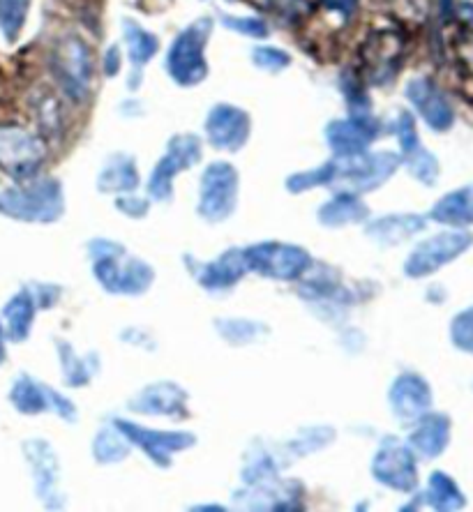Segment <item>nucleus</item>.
Segmentation results:
<instances>
[{
  "label": "nucleus",
  "mask_w": 473,
  "mask_h": 512,
  "mask_svg": "<svg viewBox=\"0 0 473 512\" xmlns=\"http://www.w3.org/2000/svg\"><path fill=\"white\" fill-rule=\"evenodd\" d=\"M88 254L97 284L111 296H144L155 282L153 266L132 256L116 240H90Z\"/></svg>",
  "instance_id": "f257e3e1"
},
{
  "label": "nucleus",
  "mask_w": 473,
  "mask_h": 512,
  "mask_svg": "<svg viewBox=\"0 0 473 512\" xmlns=\"http://www.w3.org/2000/svg\"><path fill=\"white\" fill-rule=\"evenodd\" d=\"M0 215L26 224H54L65 215L63 185L56 178H30L0 192Z\"/></svg>",
  "instance_id": "f03ea898"
},
{
  "label": "nucleus",
  "mask_w": 473,
  "mask_h": 512,
  "mask_svg": "<svg viewBox=\"0 0 473 512\" xmlns=\"http://www.w3.org/2000/svg\"><path fill=\"white\" fill-rule=\"evenodd\" d=\"M245 263L250 273H257L275 282H298L307 270H312V254L305 247L280 240H266L243 247Z\"/></svg>",
  "instance_id": "7ed1b4c3"
},
{
  "label": "nucleus",
  "mask_w": 473,
  "mask_h": 512,
  "mask_svg": "<svg viewBox=\"0 0 473 512\" xmlns=\"http://www.w3.org/2000/svg\"><path fill=\"white\" fill-rule=\"evenodd\" d=\"M402 157L390 150H377V153L351 155V157H335L333 160V185L330 187H347L349 192L365 194L374 192L377 187L388 183L400 169Z\"/></svg>",
  "instance_id": "20e7f679"
},
{
  "label": "nucleus",
  "mask_w": 473,
  "mask_h": 512,
  "mask_svg": "<svg viewBox=\"0 0 473 512\" xmlns=\"http://www.w3.org/2000/svg\"><path fill=\"white\" fill-rule=\"evenodd\" d=\"M213 24L210 19H199L180 30L167 54V72L178 86H197L206 79V44Z\"/></svg>",
  "instance_id": "39448f33"
},
{
  "label": "nucleus",
  "mask_w": 473,
  "mask_h": 512,
  "mask_svg": "<svg viewBox=\"0 0 473 512\" xmlns=\"http://www.w3.org/2000/svg\"><path fill=\"white\" fill-rule=\"evenodd\" d=\"M238 171L229 162H213L201 173L197 213L208 224H220L236 213Z\"/></svg>",
  "instance_id": "423d86ee"
},
{
  "label": "nucleus",
  "mask_w": 473,
  "mask_h": 512,
  "mask_svg": "<svg viewBox=\"0 0 473 512\" xmlns=\"http://www.w3.org/2000/svg\"><path fill=\"white\" fill-rule=\"evenodd\" d=\"M372 478L379 485L395 489V492H416V453L411 450L409 443L397 439V436H384V441L379 443L377 453L372 457Z\"/></svg>",
  "instance_id": "0eeeda50"
},
{
  "label": "nucleus",
  "mask_w": 473,
  "mask_h": 512,
  "mask_svg": "<svg viewBox=\"0 0 473 512\" xmlns=\"http://www.w3.org/2000/svg\"><path fill=\"white\" fill-rule=\"evenodd\" d=\"M201 160V139L197 134H176L155 164L148 180L150 199L167 203L174 197V178Z\"/></svg>",
  "instance_id": "6e6552de"
},
{
  "label": "nucleus",
  "mask_w": 473,
  "mask_h": 512,
  "mask_svg": "<svg viewBox=\"0 0 473 512\" xmlns=\"http://www.w3.org/2000/svg\"><path fill=\"white\" fill-rule=\"evenodd\" d=\"M114 425L134 448L146 453L150 462L160 466V469H169L171 462H174V455L194 448V443H197V436L190 432H169V429L141 427L132 423V420L123 418H114Z\"/></svg>",
  "instance_id": "1a4fd4ad"
},
{
  "label": "nucleus",
  "mask_w": 473,
  "mask_h": 512,
  "mask_svg": "<svg viewBox=\"0 0 473 512\" xmlns=\"http://www.w3.org/2000/svg\"><path fill=\"white\" fill-rule=\"evenodd\" d=\"M44 157H47V148L40 137L30 134L24 127L0 125V169L5 173L24 183L35 178Z\"/></svg>",
  "instance_id": "9d476101"
},
{
  "label": "nucleus",
  "mask_w": 473,
  "mask_h": 512,
  "mask_svg": "<svg viewBox=\"0 0 473 512\" xmlns=\"http://www.w3.org/2000/svg\"><path fill=\"white\" fill-rule=\"evenodd\" d=\"M54 72L63 86L65 95L74 102H86L90 93V79H93V58L90 49L81 37H65L58 42L54 51Z\"/></svg>",
  "instance_id": "9b49d317"
},
{
  "label": "nucleus",
  "mask_w": 473,
  "mask_h": 512,
  "mask_svg": "<svg viewBox=\"0 0 473 512\" xmlns=\"http://www.w3.org/2000/svg\"><path fill=\"white\" fill-rule=\"evenodd\" d=\"M471 243L473 236L467 231L437 233V236L427 238L414 247V252L407 256V263H404V275L411 277V280H420V277L437 273L446 263L455 261L457 256L467 252Z\"/></svg>",
  "instance_id": "f8f14e48"
},
{
  "label": "nucleus",
  "mask_w": 473,
  "mask_h": 512,
  "mask_svg": "<svg viewBox=\"0 0 473 512\" xmlns=\"http://www.w3.org/2000/svg\"><path fill=\"white\" fill-rule=\"evenodd\" d=\"M298 296L305 300L307 305L314 307L324 321H340L344 319L347 307L354 303V296L347 286L337 280L335 270L319 268L317 273L310 275V270L300 277Z\"/></svg>",
  "instance_id": "ddd939ff"
},
{
  "label": "nucleus",
  "mask_w": 473,
  "mask_h": 512,
  "mask_svg": "<svg viewBox=\"0 0 473 512\" xmlns=\"http://www.w3.org/2000/svg\"><path fill=\"white\" fill-rule=\"evenodd\" d=\"M234 501L247 510H305V487L298 480L273 476L254 485H243L234 492Z\"/></svg>",
  "instance_id": "4468645a"
},
{
  "label": "nucleus",
  "mask_w": 473,
  "mask_h": 512,
  "mask_svg": "<svg viewBox=\"0 0 473 512\" xmlns=\"http://www.w3.org/2000/svg\"><path fill=\"white\" fill-rule=\"evenodd\" d=\"M21 450L33 476L37 499L47 508H63L65 496L60 492V464L54 446L44 439H28L21 443Z\"/></svg>",
  "instance_id": "2eb2a0df"
},
{
  "label": "nucleus",
  "mask_w": 473,
  "mask_h": 512,
  "mask_svg": "<svg viewBox=\"0 0 473 512\" xmlns=\"http://www.w3.org/2000/svg\"><path fill=\"white\" fill-rule=\"evenodd\" d=\"M185 266L190 270L194 280L210 293H222L234 289V286L250 273L245 263L243 247L222 252L213 261H199L192 254H185Z\"/></svg>",
  "instance_id": "dca6fc26"
},
{
  "label": "nucleus",
  "mask_w": 473,
  "mask_h": 512,
  "mask_svg": "<svg viewBox=\"0 0 473 512\" xmlns=\"http://www.w3.org/2000/svg\"><path fill=\"white\" fill-rule=\"evenodd\" d=\"M187 390L178 386L174 381H155L139 390L130 402L127 409L141 416L153 418H185L187 416Z\"/></svg>",
  "instance_id": "f3484780"
},
{
  "label": "nucleus",
  "mask_w": 473,
  "mask_h": 512,
  "mask_svg": "<svg viewBox=\"0 0 473 512\" xmlns=\"http://www.w3.org/2000/svg\"><path fill=\"white\" fill-rule=\"evenodd\" d=\"M250 130L252 120L247 111L234 107V104H217L206 118V137L210 146L217 150L236 153L250 139Z\"/></svg>",
  "instance_id": "a211bd4d"
},
{
  "label": "nucleus",
  "mask_w": 473,
  "mask_h": 512,
  "mask_svg": "<svg viewBox=\"0 0 473 512\" xmlns=\"http://www.w3.org/2000/svg\"><path fill=\"white\" fill-rule=\"evenodd\" d=\"M379 120L370 116H349L344 120H333L326 127V143L335 157H351L365 153L372 141L379 137Z\"/></svg>",
  "instance_id": "6ab92c4d"
},
{
  "label": "nucleus",
  "mask_w": 473,
  "mask_h": 512,
  "mask_svg": "<svg viewBox=\"0 0 473 512\" xmlns=\"http://www.w3.org/2000/svg\"><path fill=\"white\" fill-rule=\"evenodd\" d=\"M388 402L397 420L404 423H416L425 416L432 406V390L423 376L414 372H404L393 381L388 390Z\"/></svg>",
  "instance_id": "aec40b11"
},
{
  "label": "nucleus",
  "mask_w": 473,
  "mask_h": 512,
  "mask_svg": "<svg viewBox=\"0 0 473 512\" xmlns=\"http://www.w3.org/2000/svg\"><path fill=\"white\" fill-rule=\"evenodd\" d=\"M397 141L402 146V162H407L409 173L416 180L425 185H434L439 178V162L432 153H427L423 148V143L418 139L416 132V120L411 118V114L402 111L400 118H397V127H395Z\"/></svg>",
  "instance_id": "412c9836"
},
{
  "label": "nucleus",
  "mask_w": 473,
  "mask_h": 512,
  "mask_svg": "<svg viewBox=\"0 0 473 512\" xmlns=\"http://www.w3.org/2000/svg\"><path fill=\"white\" fill-rule=\"evenodd\" d=\"M407 97L414 104L418 116L432 127L434 132H446L455 123V114L446 95L430 79H414L407 86Z\"/></svg>",
  "instance_id": "4be33fe9"
},
{
  "label": "nucleus",
  "mask_w": 473,
  "mask_h": 512,
  "mask_svg": "<svg viewBox=\"0 0 473 512\" xmlns=\"http://www.w3.org/2000/svg\"><path fill=\"white\" fill-rule=\"evenodd\" d=\"M450 441V420L444 413L427 411L416 420L414 432L409 434V446L418 457L434 459L444 453Z\"/></svg>",
  "instance_id": "5701e85b"
},
{
  "label": "nucleus",
  "mask_w": 473,
  "mask_h": 512,
  "mask_svg": "<svg viewBox=\"0 0 473 512\" xmlns=\"http://www.w3.org/2000/svg\"><path fill=\"white\" fill-rule=\"evenodd\" d=\"M319 222L330 229L347 227V224H363L370 220V208L360 199V194L349 190H337L324 206L319 208Z\"/></svg>",
  "instance_id": "b1692460"
},
{
  "label": "nucleus",
  "mask_w": 473,
  "mask_h": 512,
  "mask_svg": "<svg viewBox=\"0 0 473 512\" xmlns=\"http://www.w3.org/2000/svg\"><path fill=\"white\" fill-rule=\"evenodd\" d=\"M425 229V217L416 213H395L379 217V220L367 222L365 233L374 243L384 247H395L404 243V240L414 238L416 233Z\"/></svg>",
  "instance_id": "393cba45"
},
{
  "label": "nucleus",
  "mask_w": 473,
  "mask_h": 512,
  "mask_svg": "<svg viewBox=\"0 0 473 512\" xmlns=\"http://www.w3.org/2000/svg\"><path fill=\"white\" fill-rule=\"evenodd\" d=\"M35 312H37V305L33 296H30L28 286L14 293V296L3 305V314H0L3 316L0 321H3L7 340L14 344L26 342L30 337V330H33Z\"/></svg>",
  "instance_id": "a878e982"
},
{
  "label": "nucleus",
  "mask_w": 473,
  "mask_h": 512,
  "mask_svg": "<svg viewBox=\"0 0 473 512\" xmlns=\"http://www.w3.org/2000/svg\"><path fill=\"white\" fill-rule=\"evenodd\" d=\"M141 183L137 162L130 155L116 153L111 155L97 176V190L102 194H132Z\"/></svg>",
  "instance_id": "bb28decb"
},
{
  "label": "nucleus",
  "mask_w": 473,
  "mask_h": 512,
  "mask_svg": "<svg viewBox=\"0 0 473 512\" xmlns=\"http://www.w3.org/2000/svg\"><path fill=\"white\" fill-rule=\"evenodd\" d=\"M400 51H402V40L400 35L390 33V30H381L370 40L367 44V63H370V77L374 84H381V81H386L388 77H393L395 74V63L397 58H400Z\"/></svg>",
  "instance_id": "cd10ccee"
},
{
  "label": "nucleus",
  "mask_w": 473,
  "mask_h": 512,
  "mask_svg": "<svg viewBox=\"0 0 473 512\" xmlns=\"http://www.w3.org/2000/svg\"><path fill=\"white\" fill-rule=\"evenodd\" d=\"M123 35H125V47H127V56H130V65H132V81L130 88L139 86L141 79V70L153 60V56L160 49V42L153 33H148L146 28H141L137 21L125 19L123 21Z\"/></svg>",
  "instance_id": "c85d7f7f"
},
{
  "label": "nucleus",
  "mask_w": 473,
  "mask_h": 512,
  "mask_svg": "<svg viewBox=\"0 0 473 512\" xmlns=\"http://www.w3.org/2000/svg\"><path fill=\"white\" fill-rule=\"evenodd\" d=\"M58 358H60V370H63V381L65 386L70 388H84L93 381V376L100 370V360H97L95 353H86V356H79L74 351V346L65 340H56Z\"/></svg>",
  "instance_id": "c756f323"
},
{
  "label": "nucleus",
  "mask_w": 473,
  "mask_h": 512,
  "mask_svg": "<svg viewBox=\"0 0 473 512\" xmlns=\"http://www.w3.org/2000/svg\"><path fill=\"white\" fill-rule=\"evenodd\" d=\"M7 399L21 416H40V413L49 411V386L35 381L28 374H19L12 383Z\"/></svg>",
  "instance_id": "7c9ffc66"
},
{
  "label": "nucleus",
  "mask_w": 473,
  "mask_h": 512,
  "mask_svg": "<svg viewBox=\"0 0 473 512\" xmlns=\"http://www.w3.org/2000/svg\"><path fill=\"white\" fill-rule=\"evenodd\" d=\"M430 217L448 227H469L473 224V185L446 194L444 199L434 203Z\"/></svg>",
  "instance_id": "2f4dec72"
},
{
  "label": "nucleus",
  "mask_w": 473,
  "mask_h": 512,
  "mask_svg": "<svg viewBox=\"0 0 473 512\" xmlns=\"http://www.w3.org/2000/svg\"><path fill=\"white\" fill-rule=\"evenodd\" d=\"M217 335L231 346H247L261 342L268 335V326L254 319H243V316H222L215 323Z\"/></svg>",
  "instance_id": "473e14b6"
},
{
  "label": "nucleus",
  "mask_w": 473,
  "mask_h": 512,
  "mask_svg": "<svg viewBox=\"0 0 473 512\" xmlns=\"http://www.w3.org/2000/svg\"><path fill=\"white\" fill-rule=\"evenodd\" d=\"M282 469L284 466L273 450L261 446V443H254V446L247 450L240 478H243L245 485H254V483H261V480L280 476Z\"/></svg>",
  "instance_id": "72a5a7b5"
},
{
  "label": "nucleus",
  "mask_w": 473,
  "mask_h": 512,
  "mask_svg": "<svg viewBox=\"0 0 473 512\" xmlns=\"http://www.w3.org/2000/svg\"><path fill=\"white\" fill-rule=\"evenodd\" d=\"M130 450L132 443L118 432V427L114 423L109 427H102L93 439V457L97 464L111 466L125 462V459L130 457Z\"/></svg>",
  "instance_id": "f704fd0d"
},
{
  "label": "nucleus",
  "mask_w": 473,
  "mask_h": 512,
  "mask_svg": "<svg viewBox=\"0 0 473 512\" xmlns=\"http://www.w3.org/2000/svg\"><path fill=\"white\" fill-rule=\"evenodd\" d=\"M423 499L430 503L432 510H460L464 508V494L460 492V487L455 485V480L446 476V473L434 471L430 476V483H427V492L423 494Z\"/></svg>",
  "instance_id": "c9c22d12"
},
{
  "label": "nucleus",
  "mask_w": 473,
  "mask_h": 512,
  "mask_svg": "<svg viewBox=\"0 0 473 512\" xmlns=\"http://www.w3.org/2000/svg\"><path fill=\"white\" fill-rule=\"evenodd\" d=\"M335 441V429L319 425V427H305L287 443V455L289 457H307L312 453H319V450L328 448L330 443Z\"/></svg>",
  "instance_id": "e433bc0d"
},
{
  "label": "nucleus",
  "mask_w": 473,
  "mask_h": 512,
  "mask_svg": "<svg viewBox=\"0 0 473 512\" xmlns=\"http://www.w3.org/2000/svg\"><path fill=\"white\" fill-rule=\"evenodd\" d=\"M30 0H0V33L7 42H14L24 30Z\"/></svg>",
  "instance_id": "4c0bfd02"
},
{
  "label": "nucleus",
  "mask_w": 473,
  "mask_h": 512,
  "mask_svg": "<svg viewBox=\"0 0 473 512\" xmlns=\"http://www.w3.org/2000/svg\"><path fill=\"white\" fill-rule=\"evenodd\" d=\"M330 185H333V160L324 162L317 169L300 171L287 178V190L291 194H303V192L317 190V187H330Z\"/></svg>",
  "instance_id": "58836bf2"
},
{
  "label": "nucleus",
  "mask_w": 473,
  "mask_h": 512,
  "mask_svg": "<svg viewBox=\"0 0 473 512\" xmlns=\"http://www.w3.org/2000/svg\"><path fill=\"white\" fill-rule=\"evenodd\" d=\"M450 340L460 351L473 353V307L457 314L450 323Z\"/></svg>",
  "instance_id": "ea45409f"
},
{
  "label": "nucleus",
  "mask_w": 473,
  "mask_h": 512,
  "mask_svg": "<svg viewBox=\"0 0 473 512\" xmlns=\"http://www.w3.org/2000/svg\"><path fill=\"white\" fill-rule=\"evenodd\" d=\"M252 60L254 65L266 72H280L284 67L291 65V56L287 51L275 49V47H257L252 51Z\"/></svg>",
  "instance_id": "a19ab883"
},
{
  "label": "nucleus",
  "mask_w": 473,
  "mask_h": 512,
  "mask_svg": "<svg viewBox=\"0 0 473 512\" xmlns=\"http://www.w3.org/2000/svg\"><path fill=\"white\" fill-rule=\"evenodd\" d=\"M222 24L240 35L254 37V40H266L268 37V26L254 17H222Z\"/></svg>",
  "instance_id": "79ce46f5"
},
{
  "label": "nucleus",
  "mask_w": 473,
  "mask_h": 512,
  "mask_svg": "<svg viewBox=\"0 0 473 512\" xmlns=\"http://www.w3.org/2000/svg\"><path fill=\"white\" fill-rule=\"evenodd\" d=\"M28 291L30 296H33L37 310H49V307H54L58 300H60V289L58 284H51V282H33L28 284Z\"/></svg>",
  "instance_id": "37998d69"
},
{
  "label": "nucleus",
  "mask_w": 473,
  "mask_h": 512,
  "mask_svg": "<svg viewBox=\"0 0 473 512\" xmlns=\"http://www.w3.org/2000/svg\"><path fill=\"white\" fill-rule=\"evenodd\" d=\"M116 208H118V213L132 217V220H141V217L148 215L150 203H148V199H141L132 192V194H120L116 201Z\"/></svg>",
  "instance_id": "c03bdc74"
},
{
  "label": "nucleus",
  "mask_w": 473,
  "mask_h": 512,
  "mask_svg": "<svg viewBox=\"0 0 473 512\" xmlns=\"http://www.w3.org/2000/svg\"><path fill=\"white\" fill-rule=\"evenodd\" d=\"M49 411H54L58 418H63L65 423H74L77 420V406L70 397H65L58 390L49 388Z\"/></svg>",
  "instance_id": "a18cd8bd"
},
{
  "label": "nucleus",
  "mask_w": 473,
  "mask_h": 512,
  "mask_svg": "<svg viewBox=\"0 0 473 512\" xmlns=\"http://www.w3.org/2000/svg\"><path fill=\"white\" fill-rule=\"evenodd\" d=\"M40 123L47 132H58L60 125H63V111H60L58 102L54 97H47L40 107Z\"/></svg>",
  "instance_id": "49530a36"
},
{
  "label": "nucleus",
  "mask_w": 473,
  "mask_h": 512,
  "mask_svg": "<svg viewBox=\"0 0 473 512\" xmlns=\"http://www.w3.org/2000/svg\"><path fill=\"white\" fill-rule=\"evenodd\" d=\"M321 3H324L326 10L337 12V14H342L344 19H349L351 14L356 12L358 0H321Z\"/></svg>",
  "instance_id": "de8ad7c7"
},
{
  "label": "nucleus",
  "mask_w": 473,
  "mask_h": 512,
  "mask_svg": "<svg viewBox=\"0 0 473 512\" xmlns=\"http://www.w3.org/2000/svg\"><path fill=\"white\" fill-rule=\"evenodd\" d=\"M123 342L139 346V349H153V346H155L153 342L148 340V335H146V333H141V330H137V328L125 330V333H123Z\"/></svg>",
  "instance_id": "09e8293b"
},
{
  "label": "nucleus",
  "mask_w": 473,
  "mask_h": 512,
  "mask_svg": "<svg viewBox=\"0 0 473 512\" xmlns=\"http://www.w3.org/2000/svg\"><path fill=\"white\" fill-rule=\"evenodd\" d=\"M104 72H107V77H116L120 72V51L118 47H111L107 54H104Z\"/></svg>",
  "instance_id": "8fccbe9b"
},
{
  "label": "nucleus",
  "mask_w": 473,
  "mask_h": 512,
  "mask_svg": "<svg viewBox=\"0 0 473 512\" xmlns=\"http://www.w3.org/2000/svg\"><path fill=\"white\" fill-rule=\"evenodd\" d=\"M5 360H7V337H5L3 321H0V365H3Z\"/></svg>",
  "instance_id": "3c124183"
},
{
  "label": "nucleus",
  "mask_w": 473,
  "mask_h": 512,
  "mask_svg": "<svg viewBox=\"0 0 473 512\" xmlns=\"http://www.w3.org/2000/svg\"><path fill=\"white\" fill-rule=\"evenodd\" d=\"M192 510H224L222 506H194Z\"/></svg>",
  "instance_id": "603ef678"
}]
</instances>
